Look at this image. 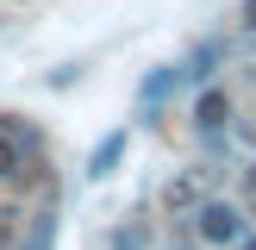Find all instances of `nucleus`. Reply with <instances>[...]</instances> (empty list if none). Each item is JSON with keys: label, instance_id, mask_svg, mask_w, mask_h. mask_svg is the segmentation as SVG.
Wrapping results in <instances>:
<instances>
[{"label": "nucleus", "instance_id": "nucleus-1", "mask_svg": "<svg viewBox=\"0 0 256 250\" xmlns=\"http://www.w3.org/2000/svg\"><path fill=\"white\" fill-rule=\"evenodd\" d=\"M194 232L206 238V244H238V238H244V212H238L232 200H200L194 206Z\"/></svg>", "mask_w": 256, "mask_h": 250}, {"label": "nucleus", "instance_id": "nucleus-4", "mask_svg": "<svg viewBox=\"0 0 256 250\" xmlns=\"http://www.w3.org/2000/svg\"><path fill=\"white\" fill-rule=\"evenodd\" d=\"M200 175H206V169H188V175H175V182L162 188V200H169L175 212H194V206H200Z\"/></svg>", "mask_w": 256, "mask_h": 250}, {"label": "nucleus", "instance_id": "nucleus-8", "mask_svg": "<svg viewBox=\"0 0 256 250\" xmlns=\"http://www.w3.org/2000/svg\"><path fill=\"white\" fill-rule=\"evenodd\" d=\"M112 250H144V232H138V225L132 232H112Z\"/></svg>", "mask_w": 256, "mask_h": 250}, {"label": "nucleus", "instance_id": "nucleus-7", "mask_svg": "<svg viewBox=\"0 0 256 250\" xmlns=\"http://www.w3.org/2000/svg\"><path fill=\"white\" fill-rule=\"evenodd\" d=\"M12 238H19V212L0 206V250H12Z\"/></svg>", "mask_w": 256, "mask_h": 250}, {"label": "nucleus", "instance_id": "nucleus-2", "mask_svg": "<svg viewBox=\"0 0 256 250\" xmlns=\"http://www.w3.org/2000/svg\"><path fill=\"white\" fill-rule=\"evenodd\" d=\"M225 119H232V94H219V88H206V94H200V106H194V125H200V132H219V125Z\"/></svg>", "mask_w": 256, "mask_h": 250}, {"label": "nucleus", "instance_id": "nucleus-11", "mask_svg": "<svg viewBox=\"0 0 256 250\" xmlns=\"http://www.w3.org/2000/svg\"><path fill=\"white\" fill-rule=\"evenodd\" d=\"M250 188H256V169H250Z\"/></svg>", "mask_w": 256, "mask_h": 250}, {"label": "nucleus", "instance_id": "nucleus-5", "mask_svg": "<svg viewBox=\"0 0 256 250\" xmlns=\"http://www.w3.org/2000/svg\"><path fill=\"white\" fill-rule=\"evenodd\" d=\"M19 175H25V144L0 125V182H19Z\"/></svg>", "mask_w": 256, "mask_h": 250}, {"label": "nucleus", "instance_id": "nucleus-3", "mask_svg": "<svg viewBox=\"0 0 256 250\" xmlns=\"http://www.w3.org/2000/svg\"><path fill=\"white\" fill-rule=\"evenodd\" d=\"M119 156H125V132H106V138L94 144V156H88V182H106Z\"/></svg>", "mask_w": 256, "mask_h": 250}, {"label": "nucleus", "instance_id": "nucleus-9", "mask_svg": "<svg viewBox=\"0 0 256 250\" xmlns=\"http://www.w3.org/2000/svg\"><path fill=\"white\" fill-rule=\"evenodd\" d=\"M244 25H250V32H256V0H244Z\"/></svg>", "mask_w": 256, "mask_h": 250}, {"label": "nucleus", "instance_id": "nucleus-6", "mask_svg": "<svg viewBox=\"0 0 256 250\" xmlns=\"http://www.w3.org/2000/svg\"><path fill=\"white\" fill-rule=\"evenodd\" d=\"M175 82H182V69H156V75H150V82H144V106H156V100L169 94Z\"/></svg>", "mask_w": 256, "mask_h": 250}, {"label": "nucleus", "instance_id": "nucleus-10", "mask_svg": "<svg viewBox=\"0 0 256 250\" xmlns=\"http://www.w3.org/2000/svg\"><path fill=\"white\" fill-rule=\"evenodd\" d=\"M238 250H256V238H238Z\"/></svg>", "mask_w": 256, "mask_h": 250}]
</instances>
